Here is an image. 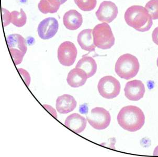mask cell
I'll list each match as a JSON object with an SVG mask.
<instances>
[{"label":"cell","mask_w":158,"mask_h":157,"mask_svg":"<svg viewBox=\"0 0 158 157\" xmlns=\"http://www.w3.org/2000/svg\"><path fill=\"white\" fill-rule=\"evenodd\" d=\"M7 45L9 48L18 49L25 54L27 51V46L25 39L19 34H12L7 37Z\"/></svg>","instance_id":"17"},{"label":"cell","mask_w":158,"mask_h":157,"mask_svg":"<svg viewBox=\"0 0 158 157\" xmlns=\"http://www.w3.org/2000/svg\"><path fill=\"white\" fill-rule=\"evenodd\" d=\"M77 49L70 41L62 42L58 49V59L60 63L65 66H70L76 61Z\"/></svg>","instance_id":"7"},{"label":"cell","mask_w":158,"mask_h":157,"mask_svg":"<svg viewBox=\"0 0 158 157\" xmlns=\"http://www.w3.org/2000/svg\"><path fill=\"white\" fill-rule=\"evenodd\" d=\"M75 3L79 9L84 11L89 12L93 10L97 4L96 0H74Z\"/></svg>","instance_id":"20"},{"label":"cell","mask_w":158,"mask_h":157,"mask_svg":"<svg viewBox=\"0 0 158 157\" xmlns=\"http://www.w3.org/2000/svg\"><path fill=\"white\" fill-rule=\"evenodd\" d=\"M153 155L155 156H158V146L155 148L154 151H153Z\"/></svg>","instance_id":"27"},{"label":"cell","mask_w":158,"mask_h":157,"mask_svg":"<svg viewBox=\"0 0 158 157\" xmlns=\"http://www.w3.org/2000/svg\"><path fill=\"white\" fill-rule=\"evenodd\" d=\"M88 75L86 72L81 68H73L69 72L67 77L68 85L72 88H79L85 84Z\"/></svg>","instance_id":"13"},{"label":"cell","mask_w":158,"mask_h":157,"mask_svg":"<svg viewBox=\"0 0 158 157\" xmlns=\"http://www.w3.org/2000/svg\"><path fill=\"white\" fill-rule=\"evenodd\" d=\"M63 22L67 29L76 30L79 29L82 24V16L77 10H71L64 15Z\"/></svg>","instance_id":"14"},{"label":"cell","mask_w":158,"mask_h":157,"mask_svg":"<svg viewBox=\"0 0 158 157\" xmlns=\"http://www.w3.org/2000/svg\"><path fill=\"white\" fill-rule=\"evenodd\" d=\"M87 124L86 119L78 113H73L66 118L64 125L67 128L74 131V133L80 134L84 131Z\"/></svg>","instance_id":"11"},{"label":"cell","mask_w":158,"mask_h":157,"mask_svg":"<svg viewBox=\"0 0 158 157\" xmlns=\"http://www.w3.org/2000/svg\"><path fill=\"white\" fill-rule=\"evenodd\" d=\"M27 16L25 13L21 9V12L13 10L10 13V22L17 27H22L26 23Z\"/></svg>","instance_id":"19"},{"label":"cell","mask_w":158,"mask_h":157,"mask_svg":"<svg viewBox=\"0 0 158 157\" xmlns=\"http://www.w3.org/2000/svg\"><path fill=\"white\" fill-rule=\"evenodd\" d=\"M118 13V8L114 3L105 1L100 4L96 15L98 21L109 24L117 17Z\"/></svg>","instance_id":"8"},{"label":"cell","mask_w":158,"mask_h":157,"mask_svg":"<svg viewBox=\"0 0 158 157\" xmlns=\"http://www.w3.org/2000/svg\"><path fill=\"white\" fill-rule=\"evenodd\" d=\"M2 14L4 27H6L10 23V13L9 10L2 8Z\"/></svg>","instance_id":"24"},{"label":"cell","mask_w":158,"mask_h":157,"mask_svg":"<svg viewBox=\"0 0 158 157\" xmlns=\"http://www.w3.org/2000/svg\"><path fill=\"white\" fill-rule=\"evenodd\" d=\"M76 99L71 95L64 94L59 96L56 100V109L60 114H67L73 111L77 107Z\"/></svg>","instance_id":"12"},{"label":"cell","mask_w":158,"mask_h":157,"mask_svg":"<svg viewBox=\"0 0 158 157\" xmlns=\"http://www.w3.org/2000/svg\"><path fill=\"white\" fill-rule=\"evenodd\" d=\"M156 65H157V66H158V58H157V61H156Z\"/></svg>","instance_id":"29"},{"label":"cell","mask_w":158,"mask_h":157,"mask_svg":"<svg viewBox=\"0 0 158 157\" xmlns=\"http://www.w3.org/2000/svg\"><path fill=\"white\" fill-rule=\"evenodd\" d=\"M126 24L139 32L149 30L153 25L152 19L146 8L140 5H133L125 13Z\"/></svg>","instance_id":"2"},{"label":"cell","mask_w":158,"mask_h":157,"mask_svg":"<svg viewBox=\"0 0 158 157\" xmlns=\"http://www.w3.org/2000/svg\"><path fill=\"white\" fill-rule=\"evenodd\" d=\"M145 8L153 20L158 19V0H150L147 3Z\"/></svg>","instance_id":"21"},{"label":"cell","mask_w":158,"mask_h":157,"mask_svg":"<svg viewBox=\"0 0 158 157\" xmlns=\"http://www.w3.org/2000/svg\"><path fill=\"white\" fill-rule=\"evenodd\" d=\"M139 68V61L136 56L126 53L118 58L115 64V70L121 78L129 80L137 75Z\"/></svg>","instance_id":"3"},{"label":"cell","mask_w":158,"mask_h":157,"mask_svg":"<svg viewBox=\"0 0 158 157\" xmlns=\"http://www.w3.org/2000/svg\"><path fill=\"white\" fill-rule=\"evenodd\" d=\"M67 0H60V2H61V4L62 5Z\"/></svg>","instance_id":"28"},{"label":"cell","mask_w":158,"mask_h":157,"mask_svg":"<svg viewBox=\"0 0 158 157\" xmlns=\"http://www.w3.org/2000/svg\"><path fill=\"white\" fill-rule=\"evenodd\" d=\"M17 70H18V72H19L20 75H21V77L24 80L26 85L29 86L31 84V76L29 75V73L23 68H18Z\"/></svg>","instance_id":"23"},{"label":"cell","mask_w":158,"mask_h":157,"mask_svg":"<svg viewBox=\"0 0 158 157\" xmlns=\"http://www.w3.org/2000/svg\"><path fill=\"white\" fill-rule=\"evenodd\" d=\"M117 122L121 127L131 132L140 130L145 123V115L140 108L127 106L120 110L117 115Z\"/></svg>","instance_id":"1"},{"label":"cell","mask_w":158,"mask_h":157,"mask_svg":"<svg viewBox=\"0 0 158 157\" xmlns=\"http://www.w3.org/2000/svg\"><path fill=\"white\" fill-rule=\"evenodd\" d=\"M83 55L77 62L76 67L81 68L86 72L88 78L92 77L97 71V64L94 58L91 56Z\"/></svg>","instance_id":"16"},{"label":"cell","mask_w":158,"mask_h":157,"mask_svg":"<svg viewBox=\"0 0 158 157\" xmlns=\"http://www.w3.org/2000/svg\"><path fill=\"white\" fill-rule=\"evenodd\" d=\"M98 89L102 97L111 99L118 96L121 86L119 82L115 77L112 76H106L99 80Z\"/></svg>","instance_id":"5"},{"label":"cell","mask_w":158,"mask_h":157,"mask_svg":"<svg viewBox=\"0 0 158 157\" xmlns=\"http://www.w3.org/2000/svg\"><path fill=\"white\" fill-rule=\"evenodd\" d=\"M44 107L49 112L51 113L52 115H53L55 118H57V112L56 111L55 109L54 108H52V106H49V105H47V104H44Z\"/></svg>","instance_id":"25"},{"label":"cell","mask_w":158,"mask_h":157,"mask_svg":"<svg viewBox=\"0 0 158 157\" xmlns=\"http://www.w3.org/2000/svg\"><path fill=\"white\" fill-rule=\"evenodd\" d=\"M89 125L97 130H105L108 127L111 121V116L109 111L104 108L96 107L92 109L87 116Z\"/></svg>","instance_id":"6"},{"label":"cell","mask_w":158,"mask_h":157,"mask_svg":"<svg viewBox=\"0 0 158 157\" xmlns=\"http://www.w3.org/2000/svg\"><path fill=\"white\" fill-rule=\"evenodd\" d=\"M61 5L60 0H40L38 8L43 14H53L58 10Z\"/></svg>","instance_id":"18"},{"label":"cell","mask_w":158,"mask_h":157,"mask_svg":"<svg viewBox=\"0 0 158 157\" xmlns=\"http://www.w3.org/2000/svg\"><path fill=\"white\" fill-rule=\"evenodd\" d=\"M152 38L153 42L158 46V27L156 28L152 31Z\"/></svg>","instance_id":"26"},{"label":"cell","mask_w":158,"mask_h":157,"mask_svg":"<svg viewBox=\"0 0 158 157\" xmlns=\"http://www.w3.org/2000/svg\"><path fill=\"white\" fill-rule=\"evenodd\" d=\"M125 96L131 101H139L142 99L146 92L144 84L141 80H133L126 84L124 88Z\"/></svg>","instance_id":"10"},{"label":"cell","mask_w":158,"mask_h":157,"mask_svg":"<svg viewBox=\"0 0 158 157\" xmlns=\"http://www.w3.org/2000/svg\"><path fill=\"white\" fill-rule=\"evenodd\" d=\"M92 31V29H84L77 36V42L81 49L89 52H94L96 47L93 42Z\"/></svg>","instance_id":"15"},{"label":"cell","mask_w":158,"mask_h":157,"mask_svg":"<svg viewBox=\"0 0 158 157\" xmlns=\"http://www.w3.org/2000/svg\"><path fill=\"white\" fill-rule=\"evenodd\" d=\"M58 28L57 19L53 17H48L39 24L37 28L38 36L42 39H50L57 34Z\"/></svg>","instance_id":"9"},{"label":"cell","mask_w":158,"mask_h":157,"mask_svg":"<svg viewBox=\"0 0 158 157\" xmlns=\"http://www.w3.org/2000/svg\"><path fill=\"white\" fill-rule=\"evenodd\" d=\"M95 46L102 50L109 49L115 44V37L112 29L106 22L97 25L92 31Z\"/></svg>","instance_id":"4"},{"label":"cell","mask_w":158,"mask_h":157,"mask_svg":"<svg viewBox=\"0 0 158 157\" xmlns=\"http://www.w3.org/2000/svg\"><path fill=\"white\" fill-rule=\"evenodd\" d=\"M9 51L14 64L16 65L20 64L23 60L24 55L25 54L22 51H21V50L15 48H9Z\"/></svg>","instance_id":"22"}]
</instances>
